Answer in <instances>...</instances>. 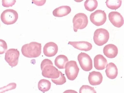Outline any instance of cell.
Instances as JSON below:
<instances>
[{
    "label": "cell",
    "mask_w": 124,
    "mask_h": 93,
    "mask_svg": "<svg viewBox=\"0 0 124 93\" xmlns=\"http://www.w3.org/2000/svg\"><path fill=\"white\" fill-rule=\"evenodd\" d=\"M43 76L49 78L56 79L60 76L59 71L54 66L52 61L48 59L43 60L40 65Z\"/></svg>",
    "instance_id": "1"
},
{
    "label": "cell",
    "mask_w": 124,
    "mask_h": 93,
    "mask_svg": "<svg viewBox=\"0 0 124 93\" xmlns=\"http://www.w3.org/2000/svg\"><path fill=\"white\" fill-rule=\"evenodd\" d=\"M41 45L36 42H32L23 45L21 52L23 56L29 58H36L39 56L41 53Z\"/></svg>",
    "instance_id": "2"
},
{
    "label": "cell",
    "mask_w": 124,
    "mask_h": 93,
    "mask_svg": "<svg viewBox=\"0 0 124 93\" xmlns=\"http://www.w3.org/2000/svg\"><path fill=\"white\" fill-rule=\"evenodd\" d=\"M109 38V34L106 29L100 28L96 30L94 33L93 40L95 44L99 46L105 44Z\"/></svg>",
    "instance_id": "3"
},
{
    "label": "cell",
    "mask_w": 124,
    "mask_h": 93,
    "mask_svg": "<svg viewBox=\"0 0 124 93\" xmlns=\"http://www.w3.org/2000/svg\"><path fill=\"white\" fill-rule=\"evenodd\" d=\"M73 29L75 32L78 29H83L87 26L88 23L87 15L83 13L76 14L73 19Z\"/></svg>",
    "instance_id": "4"
},
{
    "label": "cell",
    "mask_w": 124,
    "mask_h": 93,
    "mask_svg": "<svg viewBox=\"0 0 124 93\" xmlns=\"http://www.w3.org/2000/svg\"><path fill=\"white\" fill-rule=\"evenodd\" d=\"M18 17L17 12L13 9H7L4 11L1 16L2 22L7 25L14 24L17 21Z\"/></svg>",
    "instance_id": "5"
},
{
    "label": "cell",
    "mask_w": 124,
    "mask_h": 93,
    "mask_svg": "<svg viewBox=\"0 0 124 93\" xmlns=\"http://www.w3.org/2000/svg\"><path fill=\"white\" fill-rule=\"evenodd\" d=\"M79 71V69L75 61H70L66 65L65 72L70 80H75L78 75Z\"/></svg>",
    "instance_id": "6"
},
{
    "label": "cell",
    "mask_w": 124,
    "mask_h": 93,
    "mask_svg": "<svg viewBox=\"0 0 124 93\" xmlns=\"http://www.w3.org/2000/svg\"><path fill=\"white\" fill-rule=\"evenodd\" d=\"M78 60L81 67L83 70L89 71L92 69V61L91 57L88 54L81 52L78 56Z\"/></svg>",
    "instance_id": "7"
},
{
    "label": "cell",
    "mask_w": 124,
    "mask_h": 93,
    "mask_svg": "<svg viewBox=\"0 0 124 93\" xmlns=\"http://www.w3.org/2000/svg\"><path fill=\"white\" fill-rule=\"evenodd\" d=\"M20 53L17 49L11 48L8 50L5 54V60L12 67L18 64Z\"/></svg>",
    "instance_id": "8"
},
{
    "label": "cell",
    "mask_w": 124,
    "mask_h": 93,
    "mask_svg": "<svg viewBox=\"0 0 124 93\" xmlns=\"http://www.w3.org/2000/svg\"><path fill=\"white\" fill-rule=\"evenodd\" d=\"M91 22L97 26L104 24L107 20V16L105 12L101 10H98L91 14L90 17Z\"/></svg>",
    "instance_id": "9"
},
{
    "label": "cell",
    "mask_w": 124,
    "mask_h": 93,
    "mask_svg": "<svg viewBox=\"0 0 124 93\" xmlns=\"http://www.w3.org/2000/svg\"><path fill=\"white\" fill-rule=\"evenodd\" d=\"M108 17L112 24L117 28H121L124 24L123 18L118 12H111L108 14Z\"/></svg>",
    "instance_id": "10"
},
{
    "label": "cell",
    "mask_w": 124,
    "mask_h": 93,
    "mask_svg": "<svg viewBox=\"0 0 124 93\" xmlns=\"http://www.w3.org/2000/svg\"><path fill=\"white\" fill-rule=\"evenodd\" d=\"M58 48L57 45L53 42L46 44L43 48V53L46 56L51 57L55 56L57 53Z\"/></svg>",
    "instance_id": "11"
},
{
    "label": "cell",
    "mask_w": 124,
    "mask_h": 93,
    "mask_svg": "<svg viewBox=\"0 0 124 93\" xmlns=\"http://www.w3.org/2000/svg\"><path fill=\"white\" fill-rule=\"evenodd\" d=\"M103 79L101 73L100 72L95 71H93L90 73L88 77L89 83L93 86H96L101 84Z\"/></svg>",
    "instance_id": "12"
},
{
    "label": "cell",
    "mask_w": 124,
    "mask_h": 93,
    "mask_svg": "<svg viewBox=\"0 0 124 93\" xmlns=\"http://www.w3.org/2000/svg\"><path fill=\"white\" fill-rule=\"evenodd\" d=\"M104 55L110 59L115 58L117 55L118 49L115 45L113 44H109L106 45L103 49Z\"/></svg>",
    "instance_id": "13"
},
{
    "label": "cell",
    "mask_w": 124,
    "mask_h": 93,
    "mask_svg": "<svg viewBox=\"0 0 124 93\" xmlns=\"http://www.w3.org/2000/svg\"><path fill=\"white\" fill-rule=\"evenodd\" d=\"M68 44L72 45L75 48L86 52L90 51L92 47V44L86 41H69Z\"/></svg>",
    "instance_id": "14"
},
{
    "label": "cell",
    "mask_w": 124,
    "mask_h": 93,
    "mask_svg": "<svg viewBox=\"0 0 124 93\" xmlns=\"http://www.w3.org/2000/svg\"><path fill=\"white\" fill-rule=\"evenodd\" d=\"M107 64L106 58L101 54L96 55L94 58V67L98 70H102L106 68Z\"/></svg>",
    "instance_id": "15"
},
{
    "label": "cell",
    "mask_w": 124,
    "mask_h": 93,
    "mask_svg": "<svg viewBox=\"0 0 124 93\" xmlns=\"http://www.w3.org/2000/svg\"><path fill=\"white\" fill-rule=\"evenodd\" d=\"M71 8L68 6H62L57 8L53 11V14L54 16L62 17L67 15L70 13Z\"/></svg>",
    "instance_id": "16"
},
{
    "label": "cell",
    "mask_w": 124,
    "mask_h": 93,
    "mask_svg": "<svg viewBox=\"0 0 124 93\" xmlns=\"http://www.w3.org/2000/svg\"><path fill=\"white\" fill-rule=\"evenodd\" d=\"M107 76L111 79L116 78L118 74V70L115 64L113 63L108 64L105 71Z\"/></svg>",
    "instance_id": "17"
},
{
    "label": "cell",
    "mask_w": 124,
    "mask_h": 93,
    "mask_svg": "<svg viewBox=\"0 0 124 93\" xmlns=\"http://www.w3.org/2000/svg\"><path fill=\"white\" fill-rule=\"evenodd\" d=\"M68 61L69 60L66 56L61 55L56 58L54 62L55 65L58 68L63 69L65 68L66 65Z\"/></svg>",
    "instance_id": "18"
},
{
    "label": "cell",
    "mask_w": 124,
    "mask_h": 93,
    "mask_svg": "<svg viewBox=\"0 0 124 93\" xmlns=\"http://www.w3.org/2000/svg\"><path fill=\"white\" fill-rule=\"evenodd\" d=\"M51 83L47 80L43 79L39 81L38 84L39 90L43 93L48 91L51 87Z\"/></svg>",
    "instance_id": "19"
},
{
    "label": "cell",
    "mask_w": 124,
    "mask_h": 93,
    "mask_svg": "<svg viewBox=\"0 0 124 93\" xmlns=\"http://www.w3.org/2000/svg\"><path fill=\"white\" fill-rule=\"evenodd\" d=\"M97 1L94 0H86L84 3L85 9L88 11H92L95 10L98 6Z\"/></svg>",
    "instance_id": "20"
},
{
    "label": "cell",
    "mask_w": 124,
    "mask_h": 93,
    "mask_svg": "<svg viewBox=\"0 0 124 93\" xmlns=\"http://www.w3.org/2000/svg\"><path fill=\"white\" fill-rule=\"evenodd\" d=\"M122 0H107L106 3L107 7L112 9L116 10L119 8L122 5Z\"/></svg>",
    "instance_id": "21"
},
{
    "label": "cell",
    "mask_w": 124,
    "mask_h": 93,
    "mask_svg": "<svg viewBox=\"0 0 124 93\" xmlns=\"http://www.w3.org/2000/svg\"><path fill=\"white\" fill-rule=\"evenodd\" d=\"M60 76L56 79H51L52 82L57 85H62L66 82V79L64 74L59 71Z\"/></svg>",
    "instance_id": "22"
},
{
    "label": "cell",
    "mask_w": 124,
    "mask_h": 93,
    "mask_svg": "<svg viewBox=\"0 0 124 93\" xmlns=\"http://www.w3.org/2000/svg\"><path fill=\"white\" fill-rule=\"evenodd\" d=\"M79 93H96L94 87L87 85H83L80 88Z\"/></svg>",
    "instance_id": "23"
},
{
    "label": "cell",
    "mask_w": 124,
    "mask_h": 93,
    "mask_svg": "<svg viewBox=\"0 0 124 93\" xmlns=\"http://www.w3.org/2000/svg\"><path fill=\"white\" fill-rule=\"evenodd\" d=\"M16 86V84L15 83H9L7 86L0 88V93H3L6 91L14 90Z\"/></svg>",
    "instance_id": "24"
},
{
    "label": "cell",
    "mask_w": 124,
    "mask_h": 93,
    "mask_svg": "<svg viewBox=\"0 0 124 93\" xmlns=\"http://www.w3.org/2000/svg\"><path fill=\"white\" fill-rule=\"evenodd\" d=\"M8 49V46L6 42L0 39V54L5 53Z\"/></svg>",
    "instance_id": "25"
},
{
    "label": "cell",
    "mask_w": 124,
    "mask_h": 93,
    "mask_svg": "<svg viewBox=\"0 0 124 93\" xmlns=\"http://www.w3.org/2000/svg\"><path fill=\"white\" fill-rule=\"evenodd\" d=\"M16 1V0H2V5L4 7H12L15 5Z\"/></svg>",
    "instance_id": "26"
},
{
    "label": "cell",
    "mask_w": 124,
    "mask_h": 93,
    "mask_svg": "<svg viewBox=\"0 0 124 93\" xmlns=\"http://www.w3.org/2000/svg\"><path fill=\"white\" fill-rule=\"evenodd\" d=\"M63 93H78L76 91L71 90H68L65 91Z\"/></svg>",
    "instance_id": "27"
},
{
    "label": "cell",
    "mask_w": 124,
    "mask_h": 93,
    "mask_svg": "<svg viewBox=\"0 0 124 93\" xmlns=\"http://www.w3.org/2000/svg\"></svg>",
    "instance_id": "28"
}]
</instances>
